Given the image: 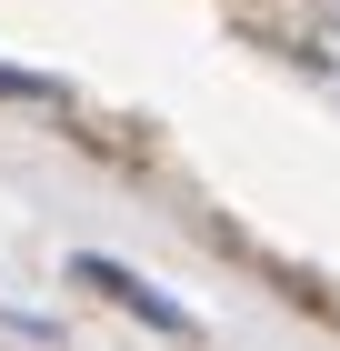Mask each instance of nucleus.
<instances>
[{
	"instance_id": "1",
	"label": "nucleus",
	"mask_w": 340,
	"mask_h": 351,
	"mask_svg": "<svg viewBox=\"0 0 340 351\" xmlns=\"http://www.w3.org/2000/svg\"><path fill=\"white\" fill-rule=\"evenodd\" d=\"M70 281H90V291H101V301H120L131 322H151V331H170V341H190V331H200V322H190V311H181V301H170V291H151L140 271H120V261H101V251H80V261H70Z\"/></svg>"
}]
</instances>
